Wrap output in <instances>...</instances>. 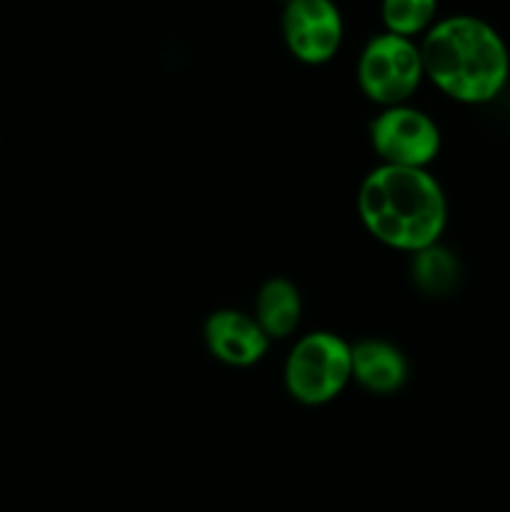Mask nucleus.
I'll use <instances>...</instances> for the list:
<instances>
[{
	"label": "nucleus",
	"instance_id": "1",
	"mask_svg": "<svg viewBox=\"0 0 510 512\" xmlns=\"http://www.w3.org/2000/svg\"><path fill=\"white\" fill-rule=\"evenodd\" d=\"M418 43L425 78L455 103H493L508 85V45L478 15L455 13L438 18Z\"/></svg>",
	"mask_w": 510,
	"mask_h": 512
},
{
	"label": "nucleus",
	"instance_id": "2",
	"mask_svg": "<svg viewBox=\"0 0 510 512\" xmlns=\"http://www.w3.org/2000/svg\"><path fill=\"white\" fill-rule=\"evenodd\" d=\"M358 218L378 243L418 253L440 243L448 225V198L430 170L378 165L358 188Z\"/></svg>",
	"mask_w": 510,
	"mask_h": 512
},
{
	"label": "nucleus",
	"instance_id": "3",
	"mask_svg": "<svg viewBox=\"0 0 510 512\" xmlns=\"http://www.w3.org/2000/svg\"><path fill=\"white\" fill-rule=\"evenodd\" d=\"M350 380V343L330 330H313L295 340L283 365L285 390L308 408L333 403Z\"/></svg>",
	"mask_w": 510,
	"mask_h": 512
},
{
	"label": "nucleus",
	"instance_id": "4",
	"mask_svg": "<svg viewBox=\"0 0 510 512\" xmlns=\"http://www.w3.org/2000/svg\"><path fill=\"white\" fill-rule=\"evenodd\" d=\"M355 75L370 103L380 108L408 103L425 80L420 43L415 38L380 30L365 40Z\"/></svg>",
	"mask_w": 510,
	"mask_h": 512
},
{
	"label": "nucleus",
	"instance_id": "5",
	"mask_svg": "<svg viewBox=\"0 0 510 512\" xmlns=\"http://www.w3.org/2000/svg\"><path fill=\"white\" fill-rule=\"evenodd\" d=\"M368 135L380 165L428 170L443 148L438 123L408 103L380 108L370 123Z\"/></svg>",
	"mask_w": 510,
	"mask_h": 512
},
{
	"label": "nucleus",
	"instance_id": "6",
	"mask_svg": "<svg viewBox=\"0 0 510 512\" xmlns=\"http://www.w3.org/2000/svg\"><path fill=\"white\" fill-rule=\"evenodd\" d=\"M280 33L295 60L323 65L343 45V13L335 0H288L280 13Z\"/></svg>",
	"mask_w": 510,
	"mask_h": 512
},
{
	"label": "nucleus",
	"instance_id": "7",
	"mask_svg": "<svg viewBox=\"0 0 510 512\" xmlns=\"http://www.w3.org/2000/svg\"><path fill=\"white\" fill-rule=\"evenodd\" d=\"M203 340L208 353L230 368H253L268 353L273 340L255 323L253 313L220 308L205 318Z\"/></svg>",
	"mask_w": 510,
	"mask_h": 512
},
{
	"label": "nucleus",
	"instance_id": "8",
	"mask_svg": "<svg viewBox=\"0 0 510 512\" xmlns=\"http://www.w3.org/2000/svg\"><path fill=\"white\" fill-rule=\"evenodd\" d=\"M353 383L373 395H393L408 383L410 365L403 350L385 338H360L350 343Z\"/></svg>",
	"mask_w": 510,
	"mask_h": 512
},
{
	"label": "nucleus",
	"instance_id": "9",
	"mask_svg": "<svg viewBox=\"0 0 510 512\" xmlns=\"http://www.w3.org/2000/svg\"><path fill=\"white\" fill-rule=\"evenodd\" d=\"M255 323L270 340H285L298 330L303 318V298L293 280L268 278L255 293Z\"/></svg>",
	"mask_w": 510,
	"mask_h": 512
},
{
	"label": "nucleus",
	"instance_id": "10",
	"mask_svg": "<svg viewBox=\"0 0 510 512\" xmlns=\"http://www.w3.org/2000/svg\"><path fill=\"white\" fill-rule=\"evenodd\" d=\"M410 280H413L415 288L420 290L428 298H445V295L453 293L460 283V260L445 245L435 243L428 248L418 250V253H410Z\"/></svg>",
	"mask_w": 510,
	"mask_h": 512
},
{
	"label": "nucleus",
	"instance_id": "11",
	"mask_svg": "<svg viewBox=\"0 0 510 512\" xmlns=\"http://www.w3.org/2000/svg\"><path fill=\"white\" fill-rule=\"evenodd\" d=\"M385 30L405 38H418L438 20V0H380Z\"/></svg>",
	"mask_w": 510,
	"mask_h": 512
},
{
	"label": "nucleus",
	"instance_id": "12",
	"mask_svg": "<svg viewBox=\"0 0 510 512\" xmlns=\"http://www.w3.org/2000/svg\"><path fill=\"white\" fill-rule=\"evenodd\" d=\"M280 3H288V0H280Z\"/></svg>",
	"mask_w": 510,
	"mask_h": 512
}]
</instances>
